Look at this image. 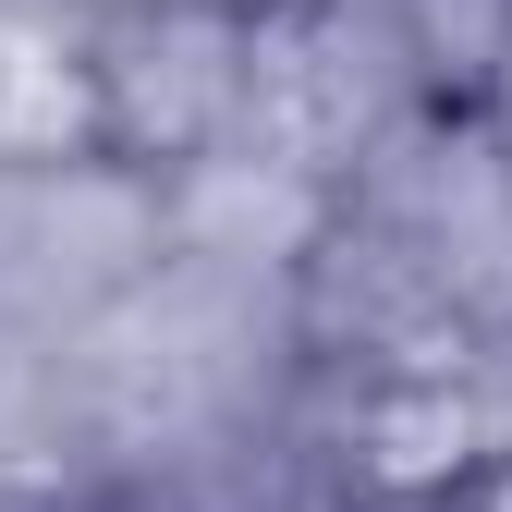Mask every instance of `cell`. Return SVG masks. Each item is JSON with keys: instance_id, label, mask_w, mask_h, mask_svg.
<instances>
[{"instance_id": "obj_6", "label": "cell", "mask_w": 512, "mask_h": 512, "mask_svg": "<svg viewBox=\"0 0 512 512\" xmlns=\"http://www.w3.org/2000/svg\"><path fill=\"white\" fill-rule=\"evenodd\" d=\"M86 86H98V159L147 183L220 159L244 110V0H86Z\"/></svg>"}, {"instance_id": "obj_4", "label": "cell", "mask_w": 512, "mask_h": 512, "mask_svg": "<svg viewBox=\"0 0 512 512\" xmlns=\"http://www.w3.org/2000/svg\"><path fill=\"white\" fill-rule=\"evenodd\" d=\"M415 61L378 0H244V110L232 147L317 196H342L354 159L415 110Z\"/></svg>"}, {"instance_id": "obj_12", "label": "cell", "mask_w": 512, "mask_h": 512, "mask_svg": "<svg viewBox=\"0 0 512 512\" xmlns=\"http://www.w3.org/2000/svg\"><path fill=\"white\" fill-rule=\"evenodd\" d=\"M0 512H13V500H0Z\"/></svg>"}, {"instance_id": "obj_1", "label": "cell", "mask_w": 512, "mask_h": 512, "mask_svg": "<svg viewBox=\"0 0 512 512\" xmlns=\"http://www.w3.org/2000/svg\"><path fill=\"white\" fill-rule=\"evenodd\" d=\"M49 378H61V427L86 464V512H147L293 427L305 403L293 281L159 256L122 305H98L49 354Z\"/></svg>"}, {"instance_id": "obj_5", "label": "cell", "mask_w": 512, "mask_h": 512, "mask_svg": "<svg viewBox=\"0 0 512 512\" xmlns=\"http://www.w3.org/2000/svg\"><path fill=\"white\" fill-rule=\"evenodd\" d=\"M159 269V183L122 159H0V330L61 354Z\"/></svg>"}, {"instance_id": "obj_10", "label": "cell", "mask_w": 512, "mask_h": 512, "mask_svg": "<svg viewBox=\"0 0 512 512\" xmlns=\"http://www.w3.org/2000/svg\"><path fill=\"white\" fill-rule=\"evenodd\" d=\"M464 512H512V439H500V464L476 476V500H464Z\"/></svg>"}, {"instance_id": "obj_7", "label": "cell", "mask_w": 512, "mask_h": 512, "mask_svg": "<svg viewBox=\"0 0 512 512\" xmlns=\"http://www.w3.org/2000/svg\"><path fill=\"white\" fill-rule=\"evenodd\" d=\"M330 232V196L269 159H183L159 171V256H196V269H244V281H293L305 269V244Z\"/></svg>"}, {"instance_id": "obj_2", "label": "cell", "mask_w": 512, "mask_h": 512, "mask_svg": "<svg viewBox=\"0 0 512 512\" xmlns=\"http://www.w3.org/2000/svg\"><path fill=\"white\" fill-rule=\"evenodd\" d=\"M512 439V366H305V512H464Z\"/></svg>"}, {"instance_id": "obj_3", "label": "cell", "mask_w": 512, "mask_h": 512, "mask_svg": "<svg viewBox=\"0 0 512 512\" xmlns=\"http://www.w3.org/2000/svg\"><path fill=\"white\" fill-rule=\"evenodd\" d=\"M427 281V305L512 366V135L476 98H415L330 196Z\"/></svg>"}, {"instance_id": "obj_8", "label": "cell", "mask_w": 512, "mask_h": 512, "mask_svg": "<svg viewBox=\"0 0 512 512\" xmlns=\"http://www.w3.org/2000/svg\"><path fill=\"white\" fill-rule=\"evenodd\" d=\"M0 159H98L86 0H0Z\"/></svg>"}, {"instance_id": "obj_9", "label": "cell", "mask_w": 512, "mask_h": 512, "mask_svg": "<svg viewBox=\"0 0 512 512\" xmlns=\"http://www.w3.org/2000/svg\"><path fill=\"white\" fill-rule=\"evenodd\" d=\"M378 13H391L427 98H476L500 74V49H512V0H378Z\"/></svg>"}, {"instance_id": "obj_11", "label": "cell", "mask_w": 512, "mask_h": 512, "mask_svg": "<svg viewBox=\"0 0 512 512\" xmlns=\"http://www.w3.org/2000/svg\"><path fill=\"white\" fill-rule=\"evenodd\" d=\"M476 110H488V122H500V135H512V49H500V74H488V86H476Z\"/></svg>"}]
</instances>
